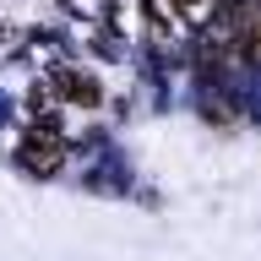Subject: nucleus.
<instances>
[{"label":"nucleus","mask_w":261,"mask_h":261,"mask_svg":"<svg viewBox=\"0 0 261 261\" xmlns=\"http://www.w3.org/2000/svg\"><path fill=\"white\" fill-rule=\"evenodd\" d=\"M218 44L234 55H261V0H228L218 22Z\"/></svg>","instance_id":"f257e3e1"},{"label":"nucleus","mask_w":261,"mask_h":261,"mask_svg":"<svg viewBox=\"0 0 261 261\" xmlns=\"http://www.w3.org/2000/svg\"><path fill=\"white\" fill-rule=\"evenodd\" d=\"M60 136H49V130H33L28 136V147H22V158L33 163V169H55V163H60Z\"/></svg>","instance_id":"f03ea898"}]
</instances>
